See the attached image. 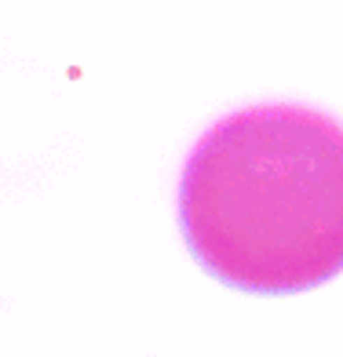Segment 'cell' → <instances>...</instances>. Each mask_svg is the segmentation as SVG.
<instances>
[{"label":"cell","mask_w":343,"mask_h":357,"mask_svg":"<svg viewBox=\"0 0 343 357\" xmlns=\"http://www.w3.org/2000/svg\"><path fill=\"white\" fill-rule=\"evenodd\" d=\"M179 226L198 263L256 296L343 270V124L307 106H252L190 153Z\"/></svg>","instance_id":"1"}]
</instances>
